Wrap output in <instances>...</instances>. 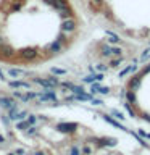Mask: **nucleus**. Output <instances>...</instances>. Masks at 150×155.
I'll return each instance as SVG.
<instances>
[{
    "label": "nucleus",
    "instance_id": "obj_14",
    "mask_svg": "<svg viewBox=\"0 0 150 155\" xmlns=\"http://www.w3.org/2000/svg\"><path fill=\"white\" fill-rule=\"evenodd\" d=\"M0 142H3V137H2V136H0Z\"/></svg>",
    "mask_w": 150,
    "mask_h": 155
},
{
    "label": "nucleus",
    "instance_id": "obj_12",
    "mask_svg": "<svg viewBox=\"0 0 150 155\" xmlns=\"http://www.w3.org/2000/svg\"><path fill=\"white\" fill-rule=\"evenodd\" d=\"M16 153H18V155H24V150H23V149H18Z\"/></svg>",
    "mask_w": 150,
    "mask_h": 155
},
{
    "label": "nucleus",
    "instance_id": "obj_6",
    "mask_svg": "<svg viewBox=\"0 0 150 155\" xmlns=\"http://www.w3.org/2000/svg\"><path fill=\"white\" fill-rule=\"evenodd\" d=\"M10 86L11 87H24V89H29V84L28 82H23V81H11Z\"/></svg>",
    "mask_w": 150,
    "mask_h": 155
},
{
    "label": "nucleus",
    "instance_id": "obj_13",
    "mask_svg": "<svg viewBox=\"0 0 150 155\" xmlns=\"http://www.w3.org/2000/svg\"><path fill=\"white\" fill-rule=\"evenodd\" d=\"M2 42H3V41H2V37H0V47H2Z\"/></svg>",
    "mask_w": 150,
    "mask_h": 155
},
{
    "label": "nucleus",
    "instance_id": "obj_7",
    "mask_svg": "<svg viewBox=\"0 0 150 155\" xmlns=\"http://www.w3.org/2000/svg\"><path fill=\"white\" fill-rule=\"evenodd\" d=\"M2 53H3L5 57L11 55V48H10V47H2Z\"/></svg>",
    "mask_w": 150,
    "mask_h": 155
},
{
    "label": "nucleus",
    "instance_id": "obj_4",
    "mask_svg": "<svg viewBox=\"0 0 150 155\" xmlns=\"http://www.w3.org/2000/svg\"><path fill=\"white\" fill-rule=\"evenodd\" d=\"M0 104H2L3 107H7V108H11V107H15V102L11 99H7V97H2L0 99Z\"/></svg>",
    "mask_w": 150,
    "mask_h": 155
},
{
    "label": "nucleus",
    "instance_id": "obj_10",
    "mask_svg": "<svg viewBox=\"0 0 150 155\" xmlns=\"http://www.w3.org/2000/svg\"><path fill=\"white\" fill-rule=\"evenodd\" d=\"M53 73H57V74H63L65 71H63V70H57V68H53Z\"/></svg>",
    "mask_w": 150,
    "mask_h": 155
},
{
    "label": "nucleus",
    "instance_id": "obj_2",
    "mask_svg": "<svg viewBox=\"0 0 150 155\" xmlns=\"http://www.w3.org/2000/svg\"><path fill=\"white\" fill-rule=\"evenodd\" d=\"M37 52L34 50V48H26V50H23V58H26V60H32V58H36Z\"/></svg>",
    "mask_w": 150,
    "mask_h": 155
},
{
    "label": "nucleus",
    "instance_id": "obj_8",
    "mask_svg": "<svg viewBox=\"0 0 150 155\" xmlns=\"http://www.w3.org/2000/svg\"><path fill=\"white\" fill-rule=\"evenodd\" d=\"M28 124H29V123H18V126H16V128L23 131V129H26V128H28Z\"/></svg>",
    "mask_w": 150,
    "mask_h": 155
},
{
    "label": "nucleus",
    "instance_id": "obj_1",
    "mask_svg": "<svg viewBox=\"0 0 150 155\" xmlns=\"http://www.w3.org/2000/svg\"><path fill=\"white\" fill-rule=\"evenodd\" d=\"M61 29L65 32H73L76 29V23H74V19H66V21H63L61 23Z\"/></svg>",
    "mask_w": 150,
    "mask_h": 155
},
{
    "label": "nucleus",
    "instance_id": "obj_15",
    "mask_svg": "<svg viewBox=\"0 0 150 155\" xmlns=\"http://www.w3.org/2000/svg\"><path fill=\"white\" fill-rule=\"evenodd\" d=\"M36 155H44V153H41V152H37V153H36Z\"/></svg>",
    "mask_w": 150,
    "mask_h": 155
},
{
    "label": "nucleus",
    "instance_id": "obj_9",
    "mask_svg": "<svg viewBox=\"0 0 150 155\" xmlns=\"http://www.w3.org/2000/svg\"><path fill=\"white\" fill-rule=\"evenodd\" d=\"M82 153H84V155H89V153H90V149H89V147H84V149H82Z\"/></svg>",
    "mask_w": 150,
    "mask_h": 155
},
{
    "label": "nucleus",
    "instance_id": "obj_3",
    "mask_svg": "<svg viewBox=\"0 0 150 155\" xmlns=\"http://www.w3.org/2000/svg\"><path fill=\"white\" fill-rule=\"evenodd\" d=\"M48 50L53 52V53H58V52H60V50H61V41H60V39H58L57 42H53L52 45L48 47Z\"/></svg>",
    "mask_w": 150,
    "mask_h": 155
},
{
    "label": "nucleus",
    "instance_id": "obj_11",
    "mask_svg": "<svg viewBox=\"0 0 150 155\" xmlns=\"http://www.w3.org/2000/svg\"><path fill=\"white\" fill-rule=\"evenodd\" d=\"M71 155H79V150H77V149L74 147V149L71 150Z\"/></svg>",
    "mask_w": 150,
    "mask_h": 155
},
{
    "label": "nucleus",
    "instance_id": "obj_16",
    "mask_svg": "<svg viewBox=\"0 0 150 155\" xmlns=\"http://www.w3.org/2000/svg\"><path fill=\"white\" fill-rule=\"evenodd\" d=\"M8 155H13V153H8Z\"/></svg>",
    "mask_w": 150,
    "mask_h": 155
},
{
    "label": "nucleus",
    "instance_id": "obj_5",
    "mask_svg": "<svg viewBox=\"0 0 150 155\" xmlns=\"http://www.w3.org/2000/svg\"><path fill=\"white\" fill-rule=\"evenodd\" d=\"M8 74L11 76V78H18V76H23L24 71H23V70H16V68H10V70H8Z\"/></svg>",
    "mask_w": 150,
    "mask_h": 155
}]
</instances>
